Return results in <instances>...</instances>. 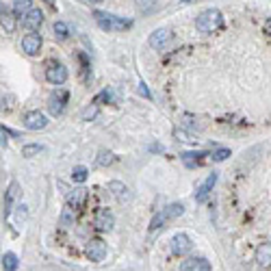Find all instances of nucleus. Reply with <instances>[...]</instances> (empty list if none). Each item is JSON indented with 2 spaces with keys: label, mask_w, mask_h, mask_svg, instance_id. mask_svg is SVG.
<instances>
[{
  "label": "nucleus",
  "mask_w": 271,
  "mask_h": 271,
  "mask_svg": "<svg viewBox=\"0 0 271 271\" xmlns=\"http://www.w3.org/2000/svg\"><path fill=\"white\" fill-rule=\"evenodd\" d=\"M222 24H224V16L219 9H204L195 18V28L200 33H215L217 28H222Z\"/></svg>",
  "instance_id": "1"
},
{
  "label": "nucleus",
  "mask_w": 271,
  "mask_h": 271,
  "mask_svg": "<svg viewBox=\"0 0 271 271\" xmlns=\"http://www.w3.org/2000/svg\"><path fill=\"white\" fill-rule=\"evenodd\" d=\"M182 213H185V206H182L180 202L170 204L167 208H163L160 213H156V215H154V219H152V224H150V230L154 232V230H158V228H163V226H165L167 222H172V219H178Z\"/></svg>",
  "instance_id": "2"
},
{
  "label": "nucleus",
  "mask_w": 271,
  "mask_h": 271,
  "mask_svg": "<svg viewBox=\"0 0 271 271\" xmlns=\"http://www.w3.org/2000/svg\"><path fill=\"white\" fill-rule=\"evenodd\" d=\"M93 18L100 24V28H104V31H124V28H128L133 22L126 20V18H117V16H111V13H102V11H96L93 13Z\"/></svg>",
  "instance_id": "3"
},
{
  "label": "nucleus",
  "mask_w": 271,
  "mask_h": 271,
  "mask_svg": "<svg viewBox=\"0 0 271 271\" xmlns=\"http://www.w3.org/2000/svg\"><path fill=\"white\" fill-rule=\"evenodd\" d=\"M46 80L50 85H63L68 80V68L63 63H50L46 70Z\"/></svg>",
  "instance_id": "4"
},
{
  "label": "nucleus",
  "mask_w": 271,
  "mask_h": 271,
  "mask_svg": "<svg viewBox=\"0 0 271 271\" xmlns=\"http://www.w3.org/2000/svg\"><path fill=\"white\" fill-rule=\"evenodd\" d=\"M193 250V241L189 239V234L185 232H178V234H174L172 237V252L174 254H178V256H185Z\"/></svg>",
  "instance_id": "5"
},
{
  "label": "nucleus",
  "mask_w": 271,
  "mask_h": 271,
  "mask_svg": "<svg viewBox=\"0 0 271 271\" xmlns=\"http://www.w3.org/2000/svg\"><path fill=\"white\" fill-rule=\"evenodd\" d=\"M87 258L93 260V262H100V260H104V256H106V243L104 241H100V239H93L87 243Z\"/></svg>",
  "instance_id": "6"
},
{
  "label": "nucleus",
  "mask_w": 271,
  "mask_h": 271,
  "mask_svg": "<svg viewBox=\"0 0 271 271\" xmlns=\"http://www.w3.org/2000/svg\"><path fill=\"white\" fill-rule=\"evenodd\" d=\"M41 43H43V39H41V35L39 33H28L24 39H22V50L28 55V57H35V55H39V50H41Z\"/></svg>",
  "instance_id": "7"
},
{
  "label": "nucleus",
  "mask_w": 271,
  "mask_h": 271,
  "mask_svg": "<svg viewBox=\"0 0 271 271\" xmlns=\"http://www.w3.org/2000/svg\"><path fill=\"white\" fill-rule=\"evenodd\" d=\"M48 126V117L41 111H31L24 115V128L26 130H43Z\"/></svg>",
  "instance_id": "8"
},
{
  "label": "nucleus",
  "mask_w": 271,
  "mask_h": 271,
  "mask_svg": "<svg viewBox=\"0 0 271 271\" xmlns=\"http://www.w3.org/2000/svg\"><path fill=\"white\" fill-rule=\"evenodd\" d=\"M148 41H150V46L154 50H163L167 43L172 41V31L170 28H156V31H152Z\"/></svg>",
  "instance_id": "9"
},
{
  "label": "nucleus",
  "mask_w": 271,
  "mask_h": 271,
  "mask_svg": "<svg viewBox=\"0 0 271 271\" xmlns=\"http://www.w3.org/2000/svg\"><path fill=\"white\" fill-rule=\"evenodd\" d=\"M65 102H68V93H65V91L52 93V96H50V100H48V111H50V115H55V117L63 115Z\"/></svg>",
  "instance_id": "10"
},
{
  "label": "nucleus",
  "mask_w": 271,
  "mask_h": 271,
  "mask_svg": "<svg viewBox=\"0 0 271 271\" xmlns=\"http://www.w3.org/2000/svg\"><path fill=\"white\" fill-rule=\"evenodd\" d=\"M180 271H210V262L202 256H191V258L182 260Z\"/></svg>",
  "instance_id": "11"
},
{
  "label": "nucleus",
  "mask_w": 271,
  "mask_h": 271,
  "mask_svg": "<svg viewBox=\"0 0 271 271\" xmlns=\"http://www.w3.org/2000/svg\"><path fill=\"white\" fill-rule=\"evenodd\" d=\"M41 22H43V13L39 9H33V11H28L24 18H22V26L26 28V31H37V28L41 26Z\"/></svg>",
  "instance_id": "12"
},
{
  "label": "nucleus",
  "mask_w": 271,
  "mask_h": 271,
  "mask_svg": "<svg viewBox=\"0 0 271 271\" xmlns=\"http://www.w3.org/2000/svg\"><path fill=\"white\" fill-rule=\"evenodd\" d=\"M93 224H96V228L98 230H111L113 228V224H115V217H113V213L109 208H102V210H98L96 213V219H93Z\"/></svg>",
  "instance_id": "13"
},
{
  "label": "nucleus",
  "mask_w": 271,
  "mask_h": 271,
  "mask_svg": "<svg viewBox=\"0 0 271 271\" xmlns=\"http://www.w3.org/2000/svg\"><path fill=\"white\" fill-rule=\"evenodd\" d=\"M215 182H217V174H208V178L202 182L200 187H197V191H195V202H206V197L208 193L213 191V187H215Z\"/></svg>",
  "instance_id": "14"
},
{
  "label": "nucleus",
  "mask_w": 271,
  "mask_h": 271,
  "mask_svg": "<svg viewBox=\"0 0 271 271\" xmlns=\"http://www.w3.org/2000/svg\"><path fill=\"white\" fill-rule=\"evenodd\" d=\"M254 260L258 267H271V241L269 243H262L254 254Z\"/></svg>",
  "instance_id": "15"
},
{
  "label": "nucleus",
  "mask_w": 271,
  "mask_h": 271,
  "mask_svg": "<svg viewBox=\"0 0 271 271\" xmlns=\"http://www.w3.org/2000/svg\"><path fill=\"white\" fill-rule=\"evenodd\" d=\"M109 191H111L120 202H128L130 200L128 187L124 185V182H120V180H111V182H109Z\"/></svg>",
  "instance_id": "16"
},
{
  "label": "nucleus",
  "mask_w": 271,
  "mask_h": 271,
  "mask_svg": "<svg viewBox=\"0 0 271 271\" xmlns=\"http://www.w3.org/2000/svg\"><path fill=\"white\" fill-rule=\"evenodd\" d=\"M85 200H87V189H74L70 195H68V206L70 208H80L85 204Z\"/></svg>",
  "instance_id": "17"
},
{
  "label": "nucleus",
  "mask_w": 271,
  "mask_h": 271,
  "mask_svg": "<svg viewBox=\"0 0 271 271\" xmlns=\"http://www.w3.org/2000/svg\"><path fill=\"white\" fill-rule=\"evenodd\" d=\"M18 182H11L9 189H7V195H5V208H3V217L7 219L11 213V206H13V200H16V195H18Z\"/></svg>",
  "instance_id": "18"
},
{
  "label": "nucleus",
  "mask_w": 271,
  "mask_h": 271,
  "mask_svg": "<svg viewBox=\"0 0 271 271\" xmlns=\"http://www.w3.org/2000/svg\"><path fill=\"white\" fill-rule=\"evenodd\" d=\"M31 7H33V0H13L11 3L13 16H18V18H24L28 11H33Z\"/></svg>",
  "instance_id": "19"
},
{
  "label": "nucleus",
  "mask_w": 271,
  "mask_h": 271,
  "mask_svg": "<svg viewBox=\"0 0 271 271\" xmlns=\"http://www.w3.org/2000/svg\"><path fill=\"white\" fill-rule=\"evenodd\" d=\"M0 20H3V31L5 33H13L16 31V18L11 16L9 11L3 7V13H0Z\"/></svg>",
  "instance_id": "20"
},
{
  "label": "nucleus",
  "mask_w": 271,
  "mask_h": 271,
  "mask_svg": "<svg viewBox=\"0 0 271 271\" xmlns=\"http://www.w3.org/2000/svg\"><path fill=\"white\" fill-rule=\"evenodd\" d=\"M18 265H20V260H18V256L13 252H7L3 256V271H16Z\"/></svg>",
  "instance_id": "21"
},
{
  "label": "nucleus",
  "mask_w": 271,
  "mask_h": 271,
  "mask_svg": "<svg viewBox=\"0 0 271 271\" xmlns=\"http://www.w3.org/2000/svg\"><path fill=\"white\" fill-rule=\"evenodd\" d=\"M39 152H43V145L41 143H26L24 148H22V156L33 158V156H37Z\"/></svg>",
  "instance_id": "22"
},
{
  "label": "nucleus",
  "mask_w": 271,
  "mask_h": 271,
  "mask_svg": "<svg viewBox=\"0 0 271 271\" xmlns=\"http://www.w3.org/2000/svg\"><path fill=\"white\" fill-rule=\"evenodd\" d=\"M200 156H204V152H185L182 154V163L187 167H195V165H200Z\"/></svg>",
  "instance_id": "23"
},
{
  "label": "nucleus",
  "mask_w": 271,
  "mask_h": 271,
  "mask_svg": "<svg viewBox=\"0 0 271 271\" xmlns=\"http://www.w3.org/2000/svg\"><path fill=\"white\" fill-rule=\"evenodd\" d=\"M96 160H98V165L109 167V165H113V163H115V154H113V152H109V150H100Z\"/></svg>",
  "instance_id": "24"
},
{
  "label": "nucleus",
  "mask_w": 271,
  "mask_h": 271,
  "mask_svg": "<svg viewBox=\"0 0 271 271\" xmlns=\"http://www.w3.org/2000/svg\"><path fill=\"white\" fill-rule=\"evenodd\" d=\"M87 167H83V165H76L74 170H72V180L74 182H85L87 180Z\"/></svg>",
  "instance_id": "25"
},
{
  "label": "nucleus",
  "mask_w": 271,
  "mask_h": 271,
  "mask_svg": "<svg viewBox=\"0 0 271 271\" xmlns=\"http://www.w3.org/2000/svg\"><path fill=\"white\" fill-rule=\"evenodd\" d=\"M174 137H176V139H180V141H187V143H195V141H197L195 135L187 133L185 128H176V130H174Z\"/></svg>",
  "instance_id": "26"
},
{
  "label": "nucleus",
  "mask_w": 271,
  "mask_h": 271,
  "mask_svg": "<svg viewBox=\"0 0 271 271\" xmlns=\"http://www.w3.org/2000/svg\"><path fill=\"white\" fill-rule=\"evenodd\" d=\"M55 35H57V39H68V35H70V31H68V24L65 22H55Z\"/></svg>",
  "instance_id": "27"
},
{
  "label": "nucleus",
  "mask_w": 271,
  "mask_h": 271,
  "mask_svg": "<svg viewBox=\"0 0 271 271\" xmlns=\"http://www.w3.org/2000/svg\"><path fill=\"white\" fill-rule=\"evenodd\" d=\"M80 117H83L85 122H91V120H96V117H98V106H96V104H89V106H87L83 113H80Z\"/></svg>",
  "instance_id": "28"
},
{
  "label": "nucleus",
  "mask_w": 271,
  "mask_h": 271,
  "mask_svg": "<svg viewBox=\"0 0 271 271\" xmlns=\"http://www.w3.org/2000/svg\"><path fill=\"white\" fill-rule=\"evenodd\" d=\"M137 7L141 9L143 13H150L156 9V0H137Z\"/></svg>",
  "instance_id": "29"
},
{
  "label": "nucleus",
  "mask_w": 271,
  "mask_h": 271,
  "mask_svg": "<svg viewBox=\"0 0 271 271\" xmlns=\"http://www.w3.org/2000/svg\"><path fill=\"white\" fill-rule=\"evenodd\" d=\"M228 156H230V150L228 148H219V150L213 152V156H210V158L217 160V163H222V160H226Z\"/></svg>",
  "instance_id": "30"
},
{
  "label": "nucleus",
  "mask_w": 271,
  "mask_h": 271,
  "mask_svg": "<svg viewBox=\"0 0 271 271\" xmlns=\"http://www.w3.org/2000/svg\"><path fill=\"white\" fill-rule=\"evenodd\" d=\"M72 210H74V208H70V206L63 210V215H61V222H63V226L74 224V215H72Z\"/></svg>",
  "instance_id": "31"
},
{
  "label": "nucleus",
  "mask_w": 271,
  "mask_h": 271,
  "mask_svg": "<svg viewBox=\"0 0 271 271\" xmlns=\"http://www.w3.org/2000/svg\"><path fill=\"white\" fill-rule=\"evenodd\" d=\"M137 91H139V96H143V98H148V100L152 98V93H150V89H148V85H145V83H139V89Z\"/></svg>",
  "instance_id": "32"
},
{
  "label": "nucleus",
  "mask_w": 271,
  "mask_h": 271,
  "mask_svg": "<svg viewBox=\"0 0 271 271\" xmlns=\"http://www.w3.org/2000/svg\"><path fill=\"white\" fill-rule=\"evenodd\" d=\"M24 219H26V206L24 204H20L18 206V222H24Z\"/></svg>",
  "instance_id": "33"
},
{
  "label": "nucleus",
  "mask_w": 271,
  "mask_h": 271,
  "mask_svg": "<svg viewBox=\"0 0 271 271\" xmlns=\"http://www.w3.org/2000/svg\"><path fill=\"white\" fill-rule=\"evenodd\" d=\"M100 98H104V100H109V102H113V100H115L113 91H109V89H106V91H102V93H100Z\"/></svg>",
  "instance_id": "34"
},
{
  "label": "nucleus",
  "mask_w": 271,
  "mask_h": 271,
  "mask_svg": "<svg viewBox=\"0 0 271 271\" xmlns=\"http://www.w3.org/2000/svg\"><path fill=\"white\" fill-rule=\"evenodd\" d=\"M265 31H267V35H271V18L267 20V24H265Z\"/></svg>",
  "instance_id": "35"
},
{
  "label": "nucleus",
  "mask_w": 271,
  "mask_h": 271,
  "mask_svg": "<svg viewBox=\"0 0 271 271\" xmlns=\"http://www.w3.org/2000/svg\"><path fill=\"white\" fill-rule=\"evenodd\" d=\"M85 3H93V5H98V3H104V0H85Z\"/></svg>",
  "instance_id": "36"
},
{
  "label": "nucleus",
  "mask_w": 271,
  "mask_h": 271,
  "mask_svg": "<svg viewBox=\"0 0 271 271\" xmlns=\"http://www.w3.org/2000/svg\"><path fill=\"white\" fill-rule=\"evenodd\" d=\"M43 3H48L50 7H55V0H43Z\"/></svg>",
  "instance_id": "37"
}]
</instances>
